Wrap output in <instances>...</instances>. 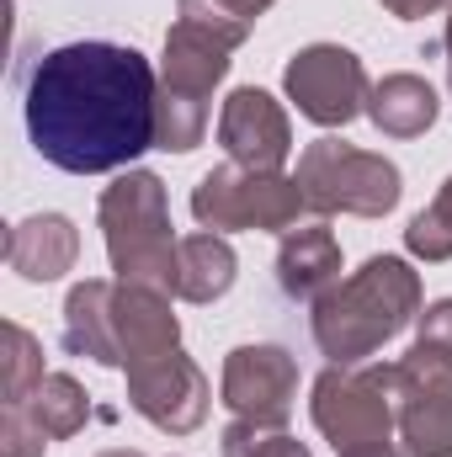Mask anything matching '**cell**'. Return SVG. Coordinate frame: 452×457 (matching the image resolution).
Instances as JSON below:
<instances>
[{
    "label": "cell",
    "instance_id": "obj_20",
    "mask_svg": "<svg viewBox=\"0 0 452 457\" xmlns=\"http://www.w3.org/2000/svg\"><path fill=\"white\" fill-rule=\"evenodd\" d=\"M43 378L48 372H43V345H38V336L21 330L16 320H5L0 325V394H5V404H21Z\"/></svg>",
    "mask_w": 452,
    "mask_h": 457
},
{
    "label": "cell",
    "instance_id": "obj_6",
    "mask_svg": "<svg viewBox=\"0 0 452 457\" xmlns=\"http://www.w3.org/2000/svg\"><path fill=\"white\" fill-rule=\"evenodd\" d=\"M293 181L304 187V203L314 213H325V219H336V213L383 219L405 197L399 165L383 160V154H372V149H356L346 138H314V144H304Z\"/></svg>",
    "mask_w": 452,
    "mask_h": 457
},
{
    "label": "cell",
    "instance_id": "obj_12",
    "mask_svg": "<svg viewBox=\"0 0 452 457\" xmlns=\"http://www.w3.org/2000/svg\"><path fill=\"white\" fill-rule=\"evenodd\" d=\"M219 144L245 170H282L293 154V128H288L282 102L261 86L229 91L224 112H219Z\"/></svg>",
    "mask_w": 452,
    "mask_h": 457
},
{
    "label": "cell",
    "instance_id": "obj_19",
    "mask_svg": "<svg viewBox=\"0 0 452 457\" xmlns=\"http://www.w3.org/2000/svg\"><path fill=\"white\" fill-rule=\"evenodd\" d=\"M21 404H27V415L38 420V431H43L48 442H70V436L86 431V420H91V399H86V388H80L70 372H48Z\"/></svg>",
    "mask_w": 452,
    "mask_h": 457
},
{
    "label": "cell",
    "instance_id": "obj_28",
    "mask_svg": "<svg viewBox=\"0 0 452 457\" xmlns=\"http://www.w3.org/2000/svg\"><path fill=\"white\" fill-rule=\"evenodd\" d=\"M96 457H144V453H133V447H113V453H96Z\"/></svg>",
    "mask_w": 452,
    "mask_h": 457
},
{
    "label": "cell",
    "instance_id": "obj_8",
    "mask_svg": "<svg viewBox=\"0 0 452 457\" xmlns=\"http://www.w3.org/2000/svg\"><path fill=\"white\" fill-rule=\"evenodd\" d=\"M394 404L405 457H452V356L415 341L394 361Z\"/></svg>",
    "mask_w": 452,
    "mask_h": 457
},
{
    "label": "cell",
    "instance_id": "obj_1",
    "mask_svg": "<svg viewBox=\"0 0 452 457\" xmlns=\"http://www.w3.org/2000/svg\"><path fill=\"white\" fill-rule=\"evenodd\" d=\"M160 80L128 43H64L48 48L27 75V133L32 149L70 170L102 176L155 149Z\"/></svg>",
    "mask_w": 452,
    "mask_h": 457
},
{
    "label": "cell",
    "instance_id": "obj_21",
    "mask_svg": "<svg viewBox=\"0 0 452 457\" xmlns=\"http://www.w3.org/2000/svg\"><path fill=\"white\" fill-rule=\"evenodd\" d=\"M410 255L421 261H452V176L442 181V192L431 197V208H421L410 228H405Z\"/></svg>",
    "mask_w": 452,
    "mask_h": 457
},
{
    "label": "cell",
    "instance_id": "obj_9",
    "mask_svg": "<svg viewBox=\"0 0 452 457\" xmlns=\"http://www.w3.org/2000/svg\"><path fill=\"white\" fill-rule=\"evenodd\" d=\"M282 86H288V102H298V112L320 128H346L356 112H367V96H372L362 59L340 43L298 48L282 70Z\"/></svg>",
    "mask_w": 452,
    "mask_h": 457
},
{
    "label": "cell",
    "instance_id": "obj_24",
    "mask_svg": "<svg viewBox=\"0 0 452 457\" xmlns=\"http://www.w3.org/2000/svg\"><path fill=\"white\" fill-rule=\"evenodd\" d=\"M421 345H431V351H442V356H452V298H437L426 314H421V336H415Z\"/></svg>",
    "mask_w": 452,
    "mask_h": 457
},
{
    "label": "cell",
    "instance_id": "obj_29",
    "mask_svg": "<svg viewBox=\"0 0 452 457\" xmlns=\"http://www.w3.org/2000/svg\"><path fill=\"white\" fill-rule=\"evenodd\" d=\"M448 48H452V16H448Z\"/></svg>",
    "mask_w": 452,
    "mask_h": 457
},
{
    "label": "cell",
    "instance_id": "obj_17",
    "mask_svg": "<svg viewBox=\"0 0 452 457\" xmlns=\"http://www.w3.org/2000/svg\"><path fill=\"white\" fill-rule=\"evenodd\" d=\"M234 271H239V261H234L224 234H213V228L187 234L176 250V298L181 303H219L234 287Z\"/></svg>",
    "mask_w": 452,
    "mask_h": 457
},
{
    "label": "cell",
    "instance_id": "obj_26",
    "mask_svg": "<svg viewBox=\"0 0 452 457\" xmlns=\"http://www.w3.org/2000/svg\"><path fill=\"white\" fill-rule=\"evenodd\" d=\"M224 5L239 16V21H250V27H255V16H261V11H272V0H224Z\"/></svg>",
    "mask_w": 452,
    "mask_h": 457
},
{
    "label": "cell",
    "instance_id": "obj_7",
    "mask_svg": "<svg viewBox=\"0 0 452 457\" xmlns=\"http://www.w3.org/2000/svg\"><path fill=\"white\" fill-rule=\"evenodd\" d=\"M304 187L282 170H245V165H219L192 187V219L213 234H234V228H288L304 213Z\"/></svg>",
    "mask_w": 452,
    "mask_h": 457
},
{
    "label": "cell",
    "instance_id": "obj_27",
    "mask_svg": "<svg viewBox=\"0 0 452 457\" xmlns=\"http://www.w3.org/2000/svg\"><path fill=\"white\" fill-rule=\"evenodd\" d=\"M346 457H405L399 447H372V453H346Z\"/></svg>",
    "mask_w": 452,
    "mask_h": 457
},
{
    "label": "cell",
    "instance_id": "obj_3",
    "mask_svg": "<svg viewBox=\"0 0 452 457\" xmlns=\"http://www.w3.org/2000/svg\"><path fill=\"white\" fill-rule=\"evenodd\" d=\"M410 320H421V271H410L399 255H372L314 303L309 330L336 367H351L372 361Z\"/></svg>",
    "mask_w": 452,
    "mask_h": 457
},
{
    "label": "cell",
    "instance_id": "obj_22",
    "mask_svg": "<svg viewBox=\"0 0 452 457\" xmlns=\"http://www.w3.org/2000/svg\"><path fill=\"white\" fill-rule=\"evenodd\" d=\"M224 457H314L288 426H255V420H229L224 426Z\"/></svg>",
    "mask_w": 452,
    "mask_h": 457
},
{
    "label": "cell",
    "instance_id": "obj_2",
    "mask_svg": "<svg viewBox=\"0 0 452 457\" xmlns=\"http://www.w3.org/2000/svg\"><path fill=\"white\" fill-rule=\"evenodd\" d=\"M250 37V21H239L224 0H176V21L165 32V64H160V117L155 144L160 149H197L208 133L213 86L229 75V54Z\"/></svg>",
    "mask_w": 452,
    "mask_h": 457
},
{
    "label": "cell",
    "instance_id": "obj_25",
    "mask_svg": "<svg viewBox=\"0 0 452 457\" xmlns=\"http://www.w3.org/2000/svg\"><path fill=\"white\" fill-rule=\"evenodd\" d=\"M389 16H399V21H421V16H437L442 5H452V0H378Z\"/></svg>",
    "mask_w": 452,
    "mask_h": 457
},
{
    "label": "cell",
    "instance_id": "obj_15",
    "mask_svg": "<svg viewBox=\"0 0 452 457\" xmlns=\"http://www.w3.org/2000/svg\"><path fill=\"white\" fill-rule=\"evenodd\" d=\"M340 282V239L325 224L288 228L277 250V287L293 303H320Z\"/></svg>",
    "mask_w": 452,
    "mask_h": 457
},
{
    "label": "cell",
    "instance_id": "obj_23",
    "mask_svg": "<svg viewBox=\"0 0 452 457\" xmlns=\"http://www.w3.org/2000/svg\"><path fill=\"white\" fill-rule=\"evenodd\" d=\"M43 447H48V436L38 431L27 404H5L0 410V457H43Z\"/></svg>",
    "mask_w": 452,
    "mask_h": 457
},
{
    "label": "cell",
    "instance_id": "obj_14",
    "mask_svg": "<svg viewBox=\"0 0 452 457\" xmlns=\"http://www.w3.org/2000/svg\"><path fill=\"white\" fill-rule=\"evenodd\" d=\"M80 255V234L64 213H32L5 234V266L21 282H59Z\"/></svg>",
    "mask_w": 452,
    "mask_h": 457
},
{
    "label": "cell",
    "instance_id": "obj_10",
    "mask_svg": "<svg viewBox=\"0 0 452 457\" xmlns=\"http://www.w3.org/2000/svg\"><path fill=\"white\" fill-rule=\"evenodd\" d=\"M208 378L203 367L176 345L155 361L128 367V404L165 436H192L208 420Z\"/></svg>",
    "mask_w": 452,
    "mask_h": 457
},
{
    "label": "cell",
    "instance_id": "obj_30",
    "mask_svg": "<svg viewBox=\"0 0 452 457\" xmlns=\"http://www.w3.org/2000/svg\"><path fill=\"white\" fill-rule=\"evenodd\" d=\"M448 54H452V48H448ZM448 86H452V59H448Z\"/></svg>",
    "mask_w": 452,
    "mask_h": 457
},
{
    "label": "cell",
    "instance_id": "obj_5",
    "mask_svg": "<svg viewBox=\"0 0 452 457\" xmlns=\"http://www.w3.org/2000/svg\"><path fill=\"white\" fill-rule=\"evenodd\" d=\"M314 431L346 453H372V447H394L399 431V404H394V367L383 361H351V367H325L309 399Z\"/></svg>",
    "mask_w": 452,
    "mask_h": 457
},
{
    "label": "cell",
    "instance_id": "obj_4",
    "mask_svg": "<svg viewBox=\"0 0 452 457\" xmlns=\"http://www.w3.org/2000/svg\"><path fill=\"white\" fill-rule=\"evenodd\" d=\"M102 239L117 282L160 287L176 293V250L181 239L171 234V208H165V181L155 170H128L102 192Z\"/></svg>",
    "mask_w": 452,
    "mask_h": 457
},
{
    "label": "cell",
    "instance_id": "obj_11",
    "mask_svg": "<svg viewBox=\"0 0 452 457\" xmlns=\"http://www.w3.org/2000/svg\"><path fill=\"white\" fill-rule=\"evenodd\" d=\"M224 394L234 420H255V426H288L293 399H298V356L272 341L234 345L224 356Z\"/></svg>",
    "mask_w": 452,
    "mask_h": 457
},
{
    "label": "cell",
    "instance_id": "obj_16",
    "mask_svg": "<svg viewBox=\"0 0 452 457\" xmlns=\"http://www.w3.org/2000/svg\"><path fill=\"white\" fill-rule=\"evenodd\" d=\"M113 287L117 282H107V277H91V282H75L64 298V351L91 356L96 367H122L113 330Z\"/></svg>",
    "mask_w": 452,
    "mask_h": 457
},
{
    "label": "cell",
    "instance_id": "obj_13",
    "mask_svg": "<svg viewBox=\"0 0 452 457\" xmlns=\"http://www.w3.org/2000/svg\"><path fill=\"white\" fill-rule=\"evenodd\" d=\"M113 330H117V351H122V372L181 345V325L171 314V293L138 287V282H117L113 287Z\"/></svg>",
    "mask_w": 452,
    "mask_h": 457
},
{
    "label": "cell",
    "instance_id": "obj_18",
    "mask_svg": "<svg viewBox=\"0 0 452 457\" xmlns=\"http://www.w3.org/2000/svg\"><path fill=\"white\" fill-rule=\"evenodd\" d=\"M437 112H442V102H437L431 80H421V75H383L367 96L372 128L389 138H421L437 122Z\"/></svg>",
    "mask_w": 452,
    "mask_h": 457
}]
</instances>
